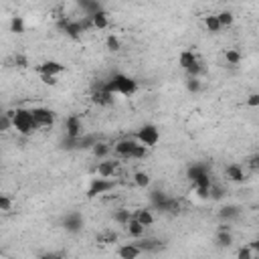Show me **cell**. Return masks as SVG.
<instances>
[{
  "label": "cell",
  "instance_id": "cell-21",
  "mask_svg": "<svg viewBox=\"0 0 259 259\" xmlns=\"http://www.w3.org/2000/svg\"><path fill=\"white\" fill-rule=\"evenodd\" d=\"M91 152H93V156L97 158V160H103V158H107V154L111 152V146L109 144H105V142H95L93 146H91Z\"/></svg>",
  "mask_w": 259,
  "mask_h": 259
},
{
  "label": "cell",
  "instance_id": "cell-29",
  "mask_svg": "<svg viewBox=\"0 0 259 259\" xmlns=\"http://www.w3.org/2000/svg\"><path fill=\"white\" fill-rule=\"evenodd\" d=\"M134 184L140 188H148L150 186V174L148 172H136L134 174Z\"/></svg>",
  "mask_w": 259,
  "mask_h": 259
},
{
  "label": "cell",
  "instance_id": "cell-32",
  "mask_svg": "<svg viewBox=\"0 0 259 259\" xmlns=\"http://www.w3.org/2000/svg\"><path fill=\"white\" fill-rule=\"evenodd\" d=\"M105 47H107L111 53H117V51L121 49V42H119V38H117L115 34H107V38H105Z\"/></svg>",
  "mask_w": 259,
  "mask_h": 259
},
{
  "label": "cell",
  "instance_id": "cell-16",
  "mask_svg": "<svg viewBox=\"0 0 259 259\" xmlns=\"http://www.w3.org/2000/svg\"><path fill=\"white\" fill-rule=\"evenodd\" d=\"M142 253H144V251H142L136 243H125V245H121V247L115 249V255L121 257V259H136V257H140Z\"/></svg>",
  "mask_w": 259,
  "mask_h": 259
},
{
  "label": "cell",
  "instance_id": "cell-18",
  "mask_svg": "<svg viewBox=\"0 0 259 259\" xmlns=\"http://www.w3.org/2000/svg\"><path fill=\"white\" fill-rule=\"evenodd\" d=\"M219 217H221L223 223H231V221H235V219L241 217V206H237V204H227V206H223V208L219 210Z\"/></svg>",
  "mask_w": 259,
  "mask_h": 259
},
{
  "label": "cell",
  "instance_id": "cell-10",
  "mask_svg": "<svg viewBox=\"0 0 259 259\" xmlns=\"http://www.w3.org/2000/svg\"><path fill=\"white\" fill-rule=\"evenodd\" d=\"M32 119L36 121V127H51L55 123V111L49 107H30Z\"/></svg>",
  "mask_w": 259,
  "mask_h": 259
},
{
  "label": "cell",
  "instance_id": "cell-33",
  "mask_svg": "<svg viewBox=\"0 0 259 259\" xmlns=\"http://www.w3.org/2000/svg\"><path fill=\"white\" fill-rule=\"evenodd\" d=\"M223 194H225V190H223V186H219V184H214V182H210V186H208V196H206V198H212V200H219V198H223Z\"/></svg>",
  "mask_w": 259,
  "mask_h": 259
},
{
  "label": "cell",
  "instance_id": "cell-23",
  "mask_svg": "<svg viewBox=\"0 0 259 259\" xmlns=\"http://www.w3.org/2000/svg\"><path fill=\"white\" fill-rule=\"evenodd\" d=\"M204 26H206V30H208L210 34H219V32L223 30V26H221V22H219V18H217V14H210V16H204Z\"/></svg>",
  "mask_w": 259,
  "mask_h": 259
},
{
  "label": "cell",
  "instance_id": "cell-40",
  "mask_svg": "<svg viewBox=\"0 0 259 259\" xmlns=\"http://www.w3.org/2000/svg\"><path fill=\"white\" fill-rule=\"evenodd\" d=\"M4 111H6V109H4V107H2V105H0V115H2V113H4Z\"/></svg>",
  "mask_w": 259,
  "mask_h": 259
},
{
  "label": "cell",
  "instance_id": "cell-2",
  "mask_svg": "<svg viewBox=\"0 0 259 259\" xmlns=\"http://www.w3.org/2000/svg\"><path fill=\"white\" fill-rule=\"evenodd\" d=\"M105 87L113 93V95H123V97H132L138 93L140 85L134 77L125 75V73H113L107 81H105Z\"/></svg>",
  "mask_w": 259,
  "mask_h": 259
},
{
  "label": "cell",
  "instance_id": "cell-26",
  "mask_svg": "<svg viewBox=\"0 0 259 259\" xmlns=\"http://www.w3.org/2000/svg\"><path fill=\"white\" fill-rule=\"evenodd\" d=\"M241 59H243V55H241L237 49H227V51H225V61H227L229 65L235 67V65L241 63Z\"/></svg>",
  "mask_w": 259,
  "mask_h": 259
},
{
  "label": "cell",
  "instance_id": "cell-8",
  "mask_svg": "<svg viewBox=\"0 0 259 259\" xmlns=\"http://www.w3.org/2000/svg\"><path fill=\"white\" fill-rule=\"evenodd\" d=\"M115 188V180L113 178H103V176H97V178H91L89 186H87V198H95V196H101L109 190Z\"/></svg>",
  "mask_w": 259,
  "mask_h": 259
},
{
  "label": "cell",
  "instance_id": "cell-27",
  "mask_svg": "<svg viewBox=\"0 0 259 259\" xmlns=\"http://www.w3.org/2000/svg\"><path fill=\"white\" fill-rule=\"evenodd\" d=\"M186 89H188L190 93H200V89H202L200 77H190V75H186Z\"/></svg>",
  "mask_w": 259,
  "mask_h": 259
},
{
  "label": "cell",
  "instance_id": "cell-22",
  "mask_svg": "<svg viewBox=\"0 0 259 259\" xmlns=\"http://www.w3.org/2000/svg\"><path fill=\"white\" fill-rule=\"evenodd\" d=\"M134 219H136L140 225H144V227H150V225L154 223V214H152V210H148V208L136 210V212H134Z\"/></svg>",
  "mask_w": 259,
  "mask_h": 259
},
{
  "label": "cell",
  "instance_id": "cell-38",
  "mask_svg": "<svg viewBox=\"0 0 259 259\" xmlns=\"http://www.w3.org/2000/svg\"><path fill=\"white\" fill-rule=\"evenodd\" d=\"M247 105L249 107H259V93H251L249 99H247Z\"/></svg>",
  "mask_w": 259,
  "mask_h": 259
},
{
  "label": "cell",
  "instance_id": "cell-37",
  "mask_svg": "<svg viewBox=\"0 0 259 259\" xmlns=\"http://www.w3.org/2000/svg\"><path fill=\"white\" fill-rule=\"evenodd\" d=\"M38 77H40V81H42L45 85H51V87L57 85V77H55V75H38Z\"/></svg>",
  "mask_w": 259,
  "mask_h": 259
},
{
  "label": "cell",
  "instance_id": "cell-28",
  "mask_svg": "<svg viewBox=\"0 0 259 259\" xmlns=\"http://www.w3.org/2000/svg\"><path fill=\"white\" fill-rule=\"evenodd\" d=\"M217 18H219V22H221L223 28H227V26H231V24L235 22V16H233L231 10H221V12L217 14Z\"/></svg>",
  "mask_w": 259,
  "mask_h": 259
},
{
  "label": "cell",
  "instance_id": "cell-6",
  "mask_svg": "<svg viewBox=\"0 0 259 259\" xmlns=\"http://www.w3.org/2000/svg\"><path fill=\"white\" fill-rule=\"evenodd\" d=\"M59 28L65 32V36L73 38V40H79L83 36V32H87L91 26V20L89 16H83L81 20H71V18H61L59 20Z\"/></svg>",
  "mask_w": 259,
  "mask_h": 259
},
{
  "label": "cell",
  "instance_id": "cell-7",
  "mask_svg": "<svg viewBox=\"0 0 259 259\" xmlns=\"http://www.w3.org/2000/svg\"><path fill=\"white\" fill-rule=\"evenodd\" d=\"M140 144H144L146 148H154L158 142H160V132H158V127L154 125V123H144L138 132H136V136H134Z\"/></svg>",
  "mask_w": 259,
  "mask_h": 259
},
{
  "label": "cell",
  "instance_id": "cell-31",
  "mask_svg": "<svg viewBox=\"0 0 259 259\" xmlns=\"http://www.w3.org/2000/svg\"><path fill=\"white\" fill-rule=\"evenodd\" d=\"M245 168L251 172V174H255L257 170H259V154L255 152V154H251L249 158H247V162H245Z\"/></svg>",
  "mask_w": 259,
  "mask_h": 259
},
{
  "label": "cell",
  "instance_id": "cell-25",
  "mask_svg": "<svg viewBox=\"0 0 259 259\" xmlns=\"http://www.w3.org/2000/svg\"><path fill=\"white\" fill-rule=\"evenodd\" d=\"M132 219V212L127 210V208H117V210H113V221L117 223V225H121V227H125V223Z\"/></svg>",
  "mask_w": 259,
  "mask_h": 259
},
{
  "label": "cell",
  "instance_id": "cell-41",
  "mask_svg": "<svg viewBox=\"0 0 259 259\" xmlns=\"http://www.w3.org/2000/svg\"><path fill=\"white\" fill-rule=\"evenodd\" d=\"M219 2H229V0H219Z\"/></svg>",
  "mask_w": 259,
  "mask_h": 259
},
{
  "label": "cell",
  "instance_id": "cell-5",
  "mask_svg": "<svg viewBox=\"0 0 259 259\" xmlns=\"http://www.w3.org/2000/svg\"><path fill=\"white\" fill-rule=\"evenodd\" d=\"M178 65L186 71V75L190 77H202L204 75V65L200 61V57L192 51V49H184L180 55H178Z\"/></svg>",
  "mask_w": 259,
  "mask_h": 259
},
{
  "label": "cell",
  "instance_id": "cell-9",
  "mask_svg": "<svg viewBox=\"0 0 259 259\" xmlns=\"http://www.w3.org/2000/svg\"><path fill=\"white\" fill-rule=\"evenodd\" d=\"M91 101L95 105H99V107H107V105L113 103V93L105 87V81L93 85V89H91Z\"/></svg>",
  "mask_w": 259,
  "mask_h": 259
},
{
  "label": "cell",
  "instance_id": "cell-11",
  "mask_svg": "<svg viewBox=\"0 0 259 259\" xmlns=\"http://www.w3.org/2000/svg\"><path fill=\"white\" fill-rule=\"evenodd\" d=\"M85 134V130H83V119L79 117V115H69L67 119H65V136H67V140H77V138H81Z\"/></svg>",
  "mask_w": 259,
  "mask_h": 259
},
{
  "label": "cell",
  "instance_id": "cell-24",
  "mask_svg": "<svg viewBox=\"0 0 259 259\" xmlns=\"http://www.w3.org/2000/svg\"><path fill=\"white\" fill-rule=\"evenodd\" d=\"M95 239H97V243H101V245H111V243H117V233L111 231V229H107V231L97 233Z\"/></svg>",
  "mask_w": 259,
  "mask_h": 259
},
{
  "label": "cell",
  "instance_id": "cell-4",
  "mask_svg": "<svg viewBox=\"0 0 259 259\" xmlns=\"http://www.w3.org/2000/svg\"><path fill=\"white\" fill-rule=\"evenodd\" d=\"M8 115L12 119V130H16L20 136H32L38 130L36 127V121L32 119L30 109H24V107L8 109Z\"/></svg>",
  "mask_w": 259,
  "mask_h": 259
},
{
  "label": "cell",
  "instance_id": "cell-13",
  "mask_svg": "<svg viewBox=\"0 0 259 259\" xmlns=\"http://www.w3.org/2000/svg\"><path fill=\"white\" fill-rule=\"evenodd\" d=\"M83 223H85L83 214H79V212H69L63 217V229L67 233H79L83 229Z\"/></svg>",
  "mask_w": 259,
  "mask_h": 259
},
{
  "label": "cell",
  "instance_id": "cell-34",
  "mask_svg": "<svg viewBox=\"0 0 259 259\" xmlns=\"http://www.w3.org/2000/svg\"><path fill=\"white\" fill-rule=\"evenodd\" d=\"M237 257L239 259H255L257 257V251H251V247H241L237 251Z\"/></svg>",
  "mask_w": 259,
  "mask_h": 259
},
{
  "label": "cell",
  "instance_id": "cell-3",
  "mask_svg": "<svg viewBox=\"0 0 259 259\" xmlns=\"http://www.w3.org/2000/svg\"><path fill=\"white\" fill-rule=\"evenodd\" d=\"M148 150L150 148L140 144L136 138H123V140L115 142V146H113L115 156L121 158V160H142V158L148 156Z\"/></svg>",
  "mask_w": 259,
  "mask_h": 259
},
{
  "label": "cell",
  "instance_id": "cell-1",
  "mask_svg": "<svg viewBox=\"0 0 259 259\" xmlns=\"http://www.w3.org/2000/svg\"><path fill=\"white\" fill-rule=\"evenodd\" d=\"M186 176H188V180L192 182V188L196 190V194H198L200 198H206V196H208V186H210V182H212L210 172H208V166H206V164H200V162H194L192 166H188Z\"/></svg>",
  "mask_w": 259,
  "mask_h": 259
},
{
  "label": "cell",
  "instance_id": "cell-35",
  "mask_svg": "<svg viewBox=\"0 0 259 259\" xmlns=\"http://www.w3.org/2000/svg\"><path fill=\"white\" fill-rule=\"evenodd\" d=\"M12 206H14V200L8 196V194H0V210H12Z\"/></svg>",
  "mask_w": 259,
  "mask_h": 259
},
{
  "label": "cell",
  "instance_id": "cell-19",
  "mask_svg": "<svg viewBox=\"0 0 259 259\" xmlns=\"http://www.w3.org/2000/svg\"><path fill=\"white\" fill-rule=\"evenodd\" d=\"M125 231L130 233V237H132V239H140V237H144L146 227H144V225H140V223L134 219V214H132V219L125 223Z\"/></svg>",
  "mask_w": 259,
  "mask_h": 259
},
{
  "label": "cell",
  "instance_id": "cell-36",
  "mask_svg": "<svg viewBox=\"0 0 259 259\" xmlns=\"http://www.w3.org/2000/svg\"><path fill=\"white\" fill-rule=\"evenodd\" d=\"M8 130H12V119H10L8 111H4L0 115V132H8Z\"/></svg>",
  "mask_w": 259,
  "mask_h": 259
},
{
  "label": "cell",
  "instance_id": "cell-12",
  "mask_svg": "<svg viewBox=\"0 0 259 259\" xmlns=\"http://www.w3.org/2000/svg\"><path fill=\"white\" fill-rule=\"evenodd\" d=\"M67 67L63 65V63H59V61H53V59H49V61H42L40 65H36L34 67V71L38 73V75H61L63 71H65Z\"/></svg>",
  "mask_w": 259,
  "mask_h": 259
},
{
  "label": "cell",
  "instance_id": "cell-30",
  "mask_svg": "<svg viewBox=\"0 0 259 259\" xmlns=\"http://www.w3.org/2000/svg\"><path fill=\"white\" fill-rule=\"evenodd\" d=\"M10 32H16V34H22L24 32V20H22V16H12V20H10Z\"/></svg>",
  "mask_w": 259,
  "mask_h": 259
},
{
  "label": "cell",
  "instance_id": "cell-39",
  "mask_svg": "<svg viewBox=\"0 0 259 259\" xmlns=\"http://www.w3.org/2000/svg\"><path fill=\"white\" fill-rule=\"evenodd\" d=\"M14 63H16V67H26L28 65L26 57H22V55H14Z\"/></svg>",
  "mask_w": 259,
  "mask_h": 259
},
{
  "label": "cell",
  "instance_id": "cell-14",
  "mask_svg": "<svg viewBox=\"0 0 259 259\" xmlns=\"http://www.w3.org/2000/svg\"><path fill=\"white\" fill-rule=\"evenodd\" d=\"M225 176H227V180H231V182H245V180H247L245 166H241V164H237V162L225 166Z\"/></svg>",
  "mask_w": 259,
  "mask_h": 259
},
{
  "label": "cell",
  "instance_id": "cell-15",
  "mask_svg": "<svg viewBox=\"0 0 259 259\" xmlns=\"http://www.w3.org/2000/svg\"><path fill=\"white\" fill-rule=\"evenodd\" d=\"M117 168H119V160H105V158H103V160L97 164L95 172H97V176L113 178V176H115V172H117Z\"/></svg>",
  "mask_w": 259,
  "mask_h": 259
},
{
  "label": "cell",
  "instance_id": "cell-20",
  "mask_svg": "<svg viewBox=\"0 0 259 259\" xmlns=\"http://www.w3.org/2000/svg\"><path fill=\"white\" fill-rule=\"evenodd\" d=\"M77 4H79V8L83 10L85 16H91V14H95L97 10L103 8L99 0H77Z\"/></svg>",
  "mask_w": 259,
  "mask_h": 259
},
{
  "label": "cell",
  "instance_id": "cell-17",
  "mask_svg": "<svg viewBox=\"0 0 259 259\" xmlns=\"http://www.w3.org/2000/svg\"><path fill=\"white\" fill-rule=\"evenodd\" d=\"M89 20H91V26H93V28L103 30V28L109 26V12H107L105 8H101V10H97L95 14H91Z\"/></svg>",
  "mask_w": 259,
  "mask_h": 259
}]
</instances>
